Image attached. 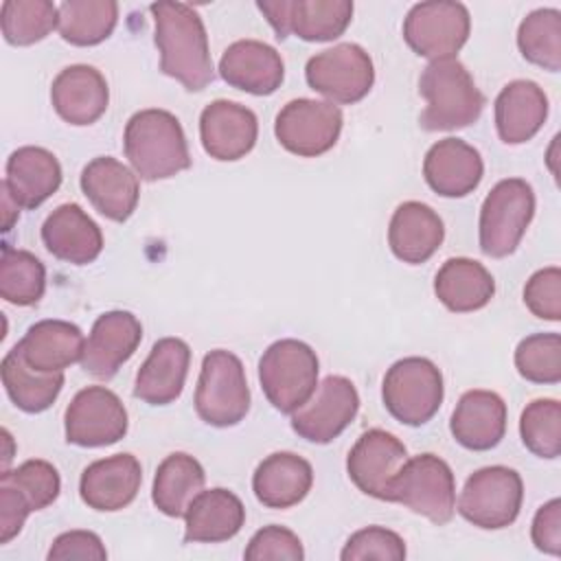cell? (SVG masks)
<instances>
[{
	"label": "cell",
	"mask_w": 561,
	"mask_h": 561,
	"mask_svg": "<svg viewBox=\"0 0 561 561\" xmlns=\"http://www.w3.org/2000/svg\"><path fill=\"white\" fill-rule=\"evenodd\" d=\"M156 24L160 70L180 81L188 92L204 90L215 79L208 35L199 13L184 2H153L149 7Z\"/></svg>",
	"instance_id": "obj_1"
},
{
	"label": "cell",
	"mask_w": 561,
	"mask_h": 561,
	"mask_svg": "<svg viewBox=\"0 0 561 561\" xmlns=\"http://www.w3.org/2000/svg\"><path fill=\"white\" fill-rule=\"evenodd\" d=\"M125 156L140 180L173 178L191 167V153L182 123L158 107L136 112L123 134Z\"/></svg>",
	"instance_id": "obj_2"
},
{
	"label": "cell",
	"mask_w": 561,
	"mask_h": 561,
	"mask_svg": "<svg viewBox=\"0 0 561 561\" xmlns=\"http://www.w3.org/2000/svg\"><path fill=\"white\" fill-rule=\"evenodd\" d=\"M419 94L427 103L419 116V125L425 131L469 127L484 110V94L456 57L430 61L421 72Z\"/></svg>",
	"instance_id": "obj_3"
},
{
	"label": "cell",
	"mask_w": 561,
	"mask_h": 561,
	"mask_svg": "<svg viewBox=\"0 0 561 561\" xmlns=\"http://www.w3.org/2000/svg\"><path fill=\"white\" fill-rule=\"evenodd\" d=\"M386 502H397L436 526L449 524L456 513V480L451 467L436 454L405 458L388 482Z\"/></svg>",
	"instance_id": "obj_4"
},
{
	"label": "cell",
	"mask_w": 561,
	"mask_h": 561,
	"mask_svg": "<svg viewBox=\"0 0 561 561\" xmlns=\"http://www.w3.org/2000/svg\"><path fill=\"white\" fill-rule=\"evenodd\" d=\"M259 381L272 408L291 414L318 388V355L300 340H278L259 359Z\"/></svg>",
	"instance_id": "obj_5"
},
{
	"label": "cell",
	"mask_w": 561,
	"mask_h": 561,
	"mask_svg": "<svg viewBox=\"0 0 561 561\" xmlns=\"http://www.w3.org/2000/svg\"><path fill=\"white\" fill-rule=\"evenodd\" d=\"M250 410V388L241 359L224 348L204 355L195 388V412L213 427H232Z\"/></svg>",
	"instance_id": "obj_6"
},
{
	"label": "cell",
	"mask_w": 561,
	"mask_h": 561,
	"mask_svg": "<svg viewBox=\"0 0 561 561\" xmlns=\"http://www.w3.org/2000/svg\"><path fill=\"white\" fill-rule=\"evenodd\" d=\"M535 215L533 186L522 178L500 180L480 208L478 239L486 256L504 259L524 239Z\"/></svg>",
	"instance_id": "obj_7"
},
{
	"label": "cell",
	"mask_w": 561,
	"mask_h": 561,
	"mask_svg": "<svg viewBox=\"0 0 561 561\" xmlns=\"http://www.w3.org/2000/svg\"><path fill=\"white\" fill-rule=\"evenodd\" d=\"M443 373L427 357H403L383 375V405L403 425L419 427L432 421L443 403Z\"/></svg>",
	"instance_id": "obj_8"
},
{
	"label": "cell",
	"mask_w": 561,
	"mask_h": 561,
	"mask_svg": "<svg viewBox=\"0 0 561 561\" xmlns=\"http://www.w3.org/2000/svg\"><path fill=\"white\" fill-rule=\"evenodd\" d=\"M524 482L519 473L504 465L473 471L458 497V513L473 526L500 530L511 526L522 508Z\"/></svg>",
	"instance_id": "obj_9"
},
{
	"label": "cell",
	"mask_w": 561,
	"mask_h": 561,
	"mask_svg": "<svg viewBox=\"0 0 561 561\" xmlns=\"http://www.w3.org/2000/svg\"><path fill=\"white\" fill-rule=\"evenodd\" d=\"M471 18L462 2L430 0L414 4L403 20V39L419 55L432 61L454 59L467 44Z\"/></svg>",
	"instance_id": "obj_10"
},
{
	"label": "cell",
	"mask_w": 561,
	"mask_h": 561,
	"mask_svg": "<svg viewBox=\"0 0 561 561\" xmlns=\"http://www.w3.org/2000/svg\"><path fill=\"white\" fill-rule=\"evenodd\" d=\"M305 79L311 90L331 103H357L375 83V66L370 55L353 42L337 44L309 57Z\"/></svg>",
	"instance_id": "obj_11"
},
{
	"label": "cell",
	"mask_w": 561,
	"mask_h": 561,
	"mask_svg": "<svg viewBox=\"0 0 561 561\" xmlns=\"http://www.w3.org/2000/svg\"><path fill=\"white\" fill-rule=\"evenodd\" d=\"M342 110L331 101L294 99L280 107L274 134L283 149L298 158H318L335 147L342 131Z\"/></svg>",
	"instance_id": "obj_12"
},
{
	"label": "cell",
	"mask_w": 561,
	"mask_h": 561,
	"mask_svg": "<svg viewBox=\"0 0 561 561\" xmlns=\"http://www.w3.org/2000/svg\"><path fill=\"white\" fill-rule=\"evenodd\" d=\"M256 7L278 39L296 35L305 42H331L353 20L348 0H259Z\"/></svg>",
	"instance_id": "obj_13"
},
{
	"label": "cell",
	"mask_w": 561,
	"mask_h": 561,
	"mask_svg": "<svg viewBox=\"0 0 561 561\" xmlns=\"http://www.w3.org/2000/svg\"><path fill=\"white\" fill-rule=\"evenodd\" d=\"M66 440L79 447H105L127 434V410L116 392L105 386L79 390L64 414Z\"/></svg>",
	"instance_id": "obj_14"
},
{
	"label": "cell",
	"mask_w": 561,
	"mask_h": 561,
	"mask_svg": "<svg viewBox=\"0 0 561 561\" xmlns=\"http://www.w3.org/2000/svg\"><path fill=\"white\" fill-rule=\"evenodd\" d=\"M359 394L351 379L329 375L318 383L305 405L291 412V430L316 445H327L337 438L357 416Z\"/></svg>",
	"instance_id": "obj_15"
},
{
	"label": "cell",
	"mask_w": 561,
	"mask_h": 561,
	"mask_svg": "<svg viewBox=\"0 0 561 561\" xmlns=\"http://www.w3.org/2000/svg\"><path fill=\"white\" fill-rule=\"evenodd\" d=\"M256 114L241 103L217 99L199 114L202 147L219 162H234L248 156L256 145Z\"/></svg>",
	"instance_id": "obj_16"
},
{
	"label": "cell",
	"mask_w": 561,
	"mask_h": 561,
	"mask_svg": "<svg viewBox=\"0 0 561 561\" xmlns=\"http://www.w3.org/2000/svg\"><path fill=\"white\" fill-rule=\"evenodd\" d=\"M140 340L142 324L131 311H105L92 324L81 366L96 379H112L118 368L136 353Z\"/></svg>",
	"instance_id": "obj_17"
},
{
	"label": "cell",
	"mask_w": 561,
	"mask_h": 561,
	"mask_svg": "<svg viewBox=\"0 0 561 561\" xmlns=\"http://www.w3.org/2000/svg\"><path fill=\"white\" fill-rule=\"evenodd\" d=\"M405 445L390 432L373 427L364 432L348 451L346 471L351 482L366 495L383 500L388 482L405 462Z\"/></svg>",
	"instance_id": "obj_18"
},
{
	"label": "cell",
	"mask_w": 561,
	"mask_h": 561,
	"mask_svg": "<svg viewBox=\"0 0 561 561\" xmlns=\"http://www.w3.org/2000/svg\"><path fill=\"white\" fill-rule=\"evenodd\" d=\"M142 482V467L131 454H116L88 465L79 480L81 500L101 513L129 506Z\"/></svg>",
	"instance_id": "obj_19"
},
{
	"label": "cell",
	"mask_w": 561,
	"mask_h": 561,
	"mask_svg": "<svg viewBox=\"0 0 561 561\" xmlns=\"http://www.w3.org/2000/svg\"><path fill=\"white\" fill-rule=\"evenodd\" d=\"M221 79L248 94H274L285 79V64L278 50L259 39L232 42L219 59Z\"/></svg>",
	"instance_id": "obj_20"
},
{
	"label": "cell",
	"mask_w": 561,
	"mask_h": 561,
	"mask_svg": "<svg viewBox=\"0 0 561 561\" xmlns=\"http://www.w3.org/2000/svg\"><path fill=\"white\" fill-rule=\"evenodd\" d=\"M79 184L90 204L112 221H127L138 206V175L112 156L90 160L81 171Z\"/></svg>",
	"instance_id": "obj_21"
},
{
	"label": "cell",
	"mask_w": 561,
	"mask_h": 561,
	"mask_svg": "<svg viewBox=\"0 0 561 561\" xmlns=\"http://www.w3.org/2000/svg\"><path fill=\"white\" fill-rule=\"evenodd\" d=\"M484 162L476 147L460 138L434 142L423 160V178L440 197H465L482 180Z\"/></svg>",
	"instance_id": "obj_22"
},
{
	"label": "cell",
	"mask_w": 561,
	"mask_h": 561,
	"mask_svg": "<svg viewBox=\"0 0 561 561\" xmlns=\"http://www.w3.org/2000/svg\"><path fill=\"white\" fill-rule=\"evenodd\" d=\"M50 101L66 123L83 127L96 123L105 114L110 88L94 66L75 64L53 79Z\"/></svg>",
	"instance_id": "obj_23"
},
{
	"label": "cell",
	"mask_w": 561,
	"mask_h": 561,
	"mask_svg": "<svg viewBox=\"0 0 561 561\" xmlns=\"http://www.w3.org/2000/svg\"><path fill=\"white\" fill-rule=\"evenodd\" d=\"M42 241L55 259L72 265H88L103 250L99 224L79 204L57 206L42 224Z\"/></svg>",
	"instance_id": "obj_24"
},
{
	"label": "cell",
	"mask_w": 561,
	"mask_h": 561,
	"mask_svg": "<svg viewBox=\"0 0 561 561\" xmlns=\"http://www.w3.org/2000/svg\"><path fill=\"white\" fill-rule=\"evenodd\" d=\"M191 348L180 337H162L151 346L149 357L136 373L134 397L149 405H169L182 390L188 375Z\"/></svg>",
	"instance_id": "obj_25"
},
{
	"label": "cell",
	"mask_w": 561,
	"mask_h": 561,
	"mask_svg": "<svg viewBox=\"0 0 561 561\" xmlns=\"http://www.w3.org/2000/svg\"><path fill=\"white\" fill-rule=\"evenodd\" d=\"M449 430L465 449H493L506 432L504 399L491 390H467L451 412Z\"/></svg>",
	"instance_id": "obj_26"
},
{
	"label": "cell",
	"mask_w": 561,
	"mask_h": 561,
	"mask_svg": "<svg viewBox=\"0 0 561 561\" xmlns=\"http://www.w3.org/2000/svg\"><path fill=\"white\" fill-rule=\"evenodd\" d=\"M445 239V226L438 213L423 202H403L390 217L388 245L392 254L410 265L434 256Z\"/></svg>",
	"instance_id": "obj_27"
},
{
	"label": "cell",
	"mask_w": 561,
	"mask_h": 561,
	"mask_svg": "<svg viewBox=\"0 0 561 561\" xmlns=\"http://www.w3.org/2000/svg\"><path fill=\"white\" fill-rule=\"evenodd\" d=\"M313 484L309 460L294 451H274L259 462L252 476V491L267 508H291L300 504Z\"/></svg>",
	"instance_id": "obj_28"
},
{
	"label": "cell",
	"mask_w": 561,
	"mask_h": 561,
	"mask_svg": "<svg viewBox=\"0 0 561 561\" xmlns=\"http://www.w3.org/2000/svg\"><path fill=\"white\" fill-rule=\"evenodd\" d=\"M186 543H219L232 539L245 524L243 502L228 489L199 491L184 513Z\"/></svg>",
	"instance_id": "obj_29"
},
{
	"label": "cell",
	"mask_w": 561,
	"mask_h": 561,
	"mask_svg": "<svg viewBox=\"0 0 561 561\" xmlns=\"http://www.w3.org/2000/svg\"><path fill=\"white\" fill-rule=\"evenodd\" d=\"M28 366L42 373H64L81 362L85 337L81 329L66 320H39L31 324L15 344Z\"/></svg>",
	"instance_id": "obj_30"
},
{
	"label": "cell",
	"mask_w": 561,
	"mask_h": 561,
	"mask_svg": "<svg viewBox=\"0 0 561 561\" xmlns=\"http://www.w3.org/2000/svg\"><path fill=\"white\" fill-rule=\"evenodd\" d=\"M548 96L530 79H515L506 83L495 99V127L506 145H522L530 140L546 123Z\"/></svg>",
	"instance_id": "obj_31"
},
{
	"label": "cell",
	"mask_w": 561,
	"mask_h": 561,
	"mask_svg": "<svg viewBox=\"0 0 561 561\" xmlns=\"http://www.w3.org/2000/svg\"><path fill=\"white\" fill-rule=\"evenodd\" d=\"M61 164L53 151L26 145L9 156L2 182L20 208H37L61 186Z\"/></svg>",
	"instance_id": "obj_32"
},
{
	"label": "cell",
	"mask_w": 561,
	"mask_h": 561,
	"mask_svg": "<svg viewBox=\"0 0 561 561\" xmlns=\"http://www.w3.org/2000/svg\"><path fill=\"white\" fill-rule=\"evenodd\" d=\"M436 298L454 313H469L486 307L495 294L491 272L473 259H447L434 278Z\"/></svg>",
	"instance_id": "obj_33"
},
{
	"label": "cell",
	"mask_w": 561,
	"mask_h": 561,
	"mask_svg": "<svg viewBox=\"0 0 561 561\" xmlns=\"http://www.w3.org/2000/svg\"><path fill=\"white\" fill-rule=\"evenodd\" d=\"M206 473L197 458L175 451L169 454L156 469L151 500L167 517H184L193 497L204 489Z\"/></svg>",
	"instance_id": "obj_34"
},
{
	"label": "cell",
	"mask_w": 561,
	"mask_h": 561,
	"mask_svg": "<svg viewBox=\"0 0 561 561\" xmlns=\"http://www.w3.org/2000/svg\"><path fill=\"white\" fill-rule=\"evenodd\" d=\"M2 383L15 408L28 414L48 410L64 388V373H42L28 366L18 346L2 359Z\"/></svg>",
	"instance_id": "obj_35"
},
{
	"label": "cell",
	"mask_w": 561,
	"mask_h": 561,
	"mask_svg": "<svg viewBox=\"0 0 561 561\" xmlns=\"http://www.w3.org/2000/svg\"><path fill=\"white\" fill-rule=\"evenodd\" d=\"M118 22L114 0H66L59 4V35L72 46H96L105 42Z\"/></svg>",
	"instance_id": "obj_36"
},
{
	"label": "cell",
	"mask_w": 561,
	"mask_h": 561,
	"mask_svg": "<svg viewBox=\"0 0 561 561\" xmlns=\"http://www.w3.org/2000/svg\"><path fill=\"white\" fill-rule=\"evenodd\" d=\"M517 48L522 57L543 70L561 68V11L535 9L517 28Z\"/></svg>",
	"instance_id": "obj_37"
},
{
	"label": "cell",
	"mask_w": 561,
	"mask_h": 561,
	"mask_svg": "<svg viewBox=\"0 0 561 561\" xmlns=\"http://www.w3.org/2000/svg\"><path fill=\"white\" fill-rule=\"evenodd\" d=\"M46 289V267L28 250L2 248L0 296L18 307L37 305Z\"/></svg>",
	"instance_id": "obj_38"
},
{
	"label": "cell",
	"mask_w": 561,
	"mask_h": 561,
	"mask_svg": "<svg viewBox=\"0 0 561 561\" xmlns=\"http://www.w3.org/2000/svg\"><path fill=\"white\" fill-rule=\"evenodd\" d=\"M59 22V7L48 0H4L0 7L2 35L11 46L42 42Z\"/></svg>",
	"instance_id": "obj_39"
},
{
	"label": "cell",
	"mask_w": 561,
	"mask_h": 561,
	"mask_svg": "<svg viewBox=\"0 0 561 561\" xmlns=\"http://www.w3.org/2000/svg\"><path fill=\"white\" fill-rule=\"evenodd\" d=\"M519 436L530 454L557 458L561 454V403L557 399L530 401L519 419Z\"/></svg>",
	"instance_id": "obj_40"
},
{
	"label": "cell",
	"mask_w": 561,
	"mask_h": 561,
	"mask_svg": "<svg viewBox=\"0 0 561 561\" xmlns=\"http://www.w3.org/2000/svg\"><path fill=\"white\" fill-rule=\"evenodd\" d=\"M517 373L533 383L561 381V337L559 333H533L515 348Z\"/></svg>",
	"instance_id": "obj_41"
},
{
	"label": "cell",
	"mask_w": 561,
	"mask_h": 561,
	"mask_svg": "<svg viewBox=\"0 0 561 561\" xmlns=\"http://www.w3.org/2000/svg\"><path fill=\"white\" fill-rule=\"evenodd\" d=\"M0 482L13 486L31 511H42L53 504L61 491L59 471L48 460H26L15 469H7L0 476Z\"/></svg>",
	"instance_id": "obj_42"
},
{
	"label": "cell",
	"mask_w": 561,
	"mask_h": 561,
	"mask_svg": "<svg viewBox=\"0 0 561 561\" xmlns=\"http://www.w3.org/2000/svg\"><path fill=\"white\" fill-rule=\"evenodd\" d=\"M405 541L390 528L383 526H368L348 537L344 543L340 559L342 561H364V559H379V561H401L405 559Z\"/></svg>",
	"instance_id": "obj_43"
},
{
	"label": "cell",
	"mask_w": 561,
	"mask_h": 561,
	"mask_svg": "<svg viewBox=\"0 0 561 561\" xmlns=\"http://www.w3.org/2000/svg\"><path fill=\"white\" fill-rule=\"evenodd\" d=\"M524 305L541 320L561 318V270L557 265L537 270L524 285Z\"/></svg>",
	"instance_id": "obj_44"
},
{
	"label": "cell",
	"mask_w": 561,
	"mask_h": 561,
	"mask_svg": "<svg viewBox=\"0 0 561 561\" xmlns=\"http://www.w3.org/2000/svg\"><path fill=\"white\" fill-rule=\"evenodd\" d=\"M243 557L248 561H267V559L302 561L305 550H302V541L298 539L296 533H291L285 526L270 524L252 535Z\"/></svg>",
	"instance_id": "obj_45"
},
{
	"label": "cell",
	"mask_w": 561,
	"mask_h": 561,
	"mask_svg": "<svg viewBox=\"0 0 561 561\" xmlns=\"http://www.w3.org/2000/svg\"><path fill=\"white\" fill-rule=\"evenodd\" d=\"M66 559L103 561L107 559V550L96 533L68 530V533H61L48 550V561H66Z\"/></svg>",
	"instance_id": "obj_46"
},
{
	"label": "cell",
	"mask_w": 561,
	"mask_h": 561,
	"mask_svg": "<svg viewBox=\"0 0 561 561\" xmlns=\"http://www.w3.org/2000/svg\"><path fill=\"white\" fill-rule=\"evenodd\" d=\"M530 537L537 550L559 557L561 554V500L546 502L533 519Z\"/></svg>",
	"instance_id": "obj_47"
},
{
	"label": "cell",
	"mask_w": 561,
	"mask_h": 561,
	"mask_svg": "<svg viewBox=\"0 0 561 561\" xmlns=\"http://www.w3.org/2000/svg\"><path fill=\"white\" fill-rule=\"evenodd\" d=\"M31 513L33 511L22 495L13 486L0 482V543H9L18 537Z\"/></svg>",
	"instance_id": "obj_48"
},
{
	"label": "cell",
	"mask_w": 561,
	"mask_h": 561,
	"mask_svg": "<svg viewBox=\"0 0 561 561\" xmlns=\"http://www.w3.org/2000/svg\"><path fill=\"white\" fill-rule=\"evenodd\" d=\"M0 193H2V230H11L13 221H15L18 215H20V206H18V202L13 199V195L9 193V188H7L4 182L0 184Z\"/></svg>",
	"instance_id": "obj_49"
}]
</instances>
